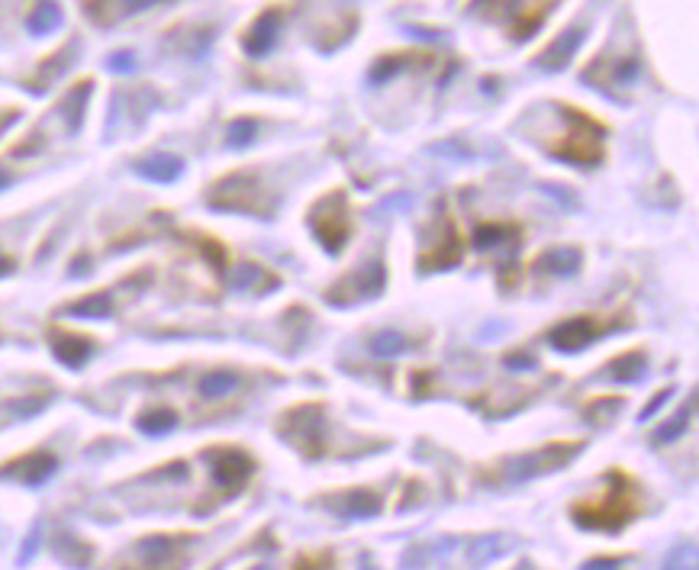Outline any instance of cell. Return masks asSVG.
<instances>
[{"mask_svg":"<svg viewBox=\"0 0 699 570\" xmlns=\"http://www.w3.org/2000/svg\"><path fill=\"white\" fill-rule=\"evenodd\" d=\"M313 229H316V239L323 242L329 252H339L348 239V213L342 207V194H329L319 207L313 210Z\"/></svg>","mask_w":699,"mask_h":570,"instance_id":"obj_4","label":"cell"},{"mask_svg":"<svg viewBox=\"0 0 699 570\" xmlns=\"http://www.w3.org/2000/svg\"><path fill=\"white\" fill-rule=\"evenodd\" d=\"M107 65H110V71H133L136 68V58H133V52H116Z\"/></svg>","mask_w":699,"mask_h":570,"instance_id":"obj_30","label":"cell"},{"mask_svg":"<svg viewBox=\"0 0 699 570\" xmlns=\"http://www.w3.org/2000/svg\"><path fill=\"white\" fill-rule=\"evenodd\" d=\"M555 116L561 120V129H558V139L548 142V152L561 158V162H571V165H596L600 162L606 129L596 123L593 116L580 113L567 104H558Z\"/></svg>","mask_w":699,"mask_h":570,"instance_id":"obj_1","label":"cell"},{"mask_svg":"<svg viewBox=\"0 0 699 570\" xmlns=\"http://www.w3.org/2000/svg\"><path fill=\"white\" fill-rule=\"evenodd\" d=\"M603 329H609V326L596 323V319H590V316H574L551 332V345L561 348V352H577V348L590 345Z\"/></svg>","mask_w":699,"mask_h":570,"instance_id":"obj_10","label":"cell"},{"mask_svg":"<svg viewBox=\"0 0 699 570\" xmlns=\"http://www.w3.org/2000/svg\"><path fill=\"white\" fill-rule=\"evenodd\" d=\"M667 400H671V390H664V393H661V397H654V400H651V403H648V406L642 409V416H638V419H642V422H645V419H651V416H654V413H658V409H661V406H664Z\"/></svg>","mask_w":699,"mask_h":570,"instance_id":"obj_31","label":"cell"},{"mask_svg":"<svg viewBox=\"0 0 699 570\" xmlns=\"http://www.w3.org/2000/svg\"><path fill=\"white\" fill-rule=\"evenodd\" d=\"M52 352L58 361H65L68 368H81L87 361V355L94 352V345L84 339V335H52Z\"/></svg>","mask_w":699,"mask_h":570,"instance_id":"obj_14","label":"cell"},{"mask_svg":"<svg viewBox=\"0 0 699 570\" xmlns=\"http://www.w3.org/2000/svg\"><path fill=\"white\" fill-rule=\"evenodd\" d=\"M110 310H113L110 294H91V297H84V300L68 306L71 316H110Z\"/></svg>","mask_w":699,"mask_h":570,"instance_id":"obj_24","label":"cell"},{"mask_svg":"<svg viewBox=\"0 0 699 570\" xmlns=\"http://www.w3.org/2000/svg\"><path fill=\"white\" fill-rule=\"evenodd\" d=\"M255 129H258L255 120H236L226 133V145H229V149H242L245 142L255 139Z\"/></svg>","mask_w":699,"mask_h":570,"instance_id":"obj_25","label":"cell"},{"mask_svg":"<svg viewBox=\"0 0 699 570\" xmlns=\"http://www.w3.org/2000/svg\"><path fill=\"white\" fill-rule=\"evenodd\" d=\"M638 75V55L625 52V55H600L596 62L587 68V81L603 87V91L613 94L616 87L632 84Z\"/></svg>","mask_w":699,"mask_h":570,"instance_id":"obj_5","label":"cell"},{"mask_svg":"<svg viewBox=\"0 0 699 570\" xmlns=\"http://www.w3.org/2000/svg\"><path fill=\"white\" fill-rule=\"evenodd\" d=\"M555 4L558 0H471V10L487 20H506L513 39H529Z\"/></svg>","mask_w":699,"mask_h":570,"instance_id":"obj_3","label":"cell"},{"mask_svg":"<svg viewBox=\"0 0 699 570\" xmlns=\"http://www.w3.org/2000/svg\"><path fill=\"white\" fill-rule=\"evenodd\" d=\"M622 561L619 558H596V561H587L584 570H616Z\"/></svg>","mask_w":699,"mask_h":570,"instance_id":"obj_32","label":"cell"},{"mask_svg":"<svg viewBox=\"0 0 699 570\" xmlns=\"http://www.w3.org/2000/svg\"><path fill=\"white\" fill-rule=\"evenodd\" d=\"M580 42H584V29H577V26L564 29V33H561L555 42H551V46H548L542 55L535 58V65L545 68V71H561V68L574 58V52H577Z\"/></svg>","mask_w":699,"mask_h":570,"instance_id":"obj_13","label":"cell"},{"mask_svg":"<svg viewBox=\"0 0 699 570\" xmlns=\"http://www.w3.org/2000/svg\"><path fill=\"white\" fill-rule=\"evenodd\" d=\"M136 426L145 432V435H165L171 432L174 426H178V416L171 413V409H152V413H142Z\"/></svg>","mask_w":699,"mask_h":570,"instance_id":"obj_21","label":"cell"},{"mask_svg":"<svg viewBox=\"0 0 699 570\" xmlns=\"http://www.w3.org/2000/svg\"><path fill=\"white\" fill-rule=\"evenodd\" d=\"M371 348H374V355L390 358V355H400L403 348H406V342H403L400 332H381V335H377V339L371 342Z\"/></svg>","mask_w":699,"mask_h":570,"instance_id":"obj_26","label":"cell"},{"mask_svg":"<svg viewBox=\"0 0 699 570\" xmlns=\"http://www.w3.org/2000/svg\"><path fill=\"white\" fill-rule=\"evenodd\" d=\"M87 94H91V81H81V84L71 87V91L65 94L62 104H58V113H62V120H65V126H68V129H78V126H81Z\"/></svg>","mask_w":699,"mask_h":570,"instance_id":"obj_17","label":"cell"},{"mask_svg":"<svg viewBox=\"0 0 699 570\" xmlns=\"http://www.w3.org/2000/svg\"><path fill=\"white\" fill-rule=\"evenodd\" d=\"M213 461V480L223 490H239L252 474V458L239 448H216L210 451Z\"/></svg>","mask_w":699,"mask_h":570,"instance_id":"obj_9","label":"cell"},{"mask_svg":"<svg viewBox=\"0 0 699 570\" xmlns=\"http://www.w3.org/2000/svg\"><path fill=\"white\" fill-rule=\"evenodd\" d=\"M17 120V110H10V113H0V133H4V129Z\"/></svg>","mask_w":699,"mask_h":570,"instance_id":"obj_34","label":"cell"},{"mask_svg":"<svg viewBox=\"0 0 699 570\" xmlns=\"http://www.w3.org/2000/svg\"><path fill=\"white\" fill-rule=\"evenodd\" d=\"M58 23H62V7H58L55 0H42V4H36V10L29 13V29L39 36L58 29Z\"/></svg>","mask_w":699,"mask_h":570,"instance_id":"obj_19","label":"cell"},{"mask_svg":"<svg viewBox=\"0 0 699 570\" xmlns=\"http://www.w3.org/2000/svg\"><path fill=\"white\" fill-rule=\"evenodd\" d=\"M645 374V358L642 355H625V358H619L613 368L606 371V377L609 380H619V384H632V380H638Z\"/></svg>","mask_w":699,"mask_h":570,"instance_id":"obj_22","label":"cell"},{"mask_svg":"<svg viewBox=\"0 0 699 570\" xmlns=\"http://www.w3.org/2000/svg\"><path fill=\"white\" fill-rule=\"evenodd\" d=\"M690 409H693V403H690ZM690 409L687 413H677V419H671L667 422V426H661L658 429V435H654V442H674V438L687 429V422H690Z\"/></svg>","mask_w":699,"mask_h":570,"instance_id":"obj_28","label":"cell"},{"mask_svg":"<svg viewBox=\"0 0 699 570\" xmlns=\"http://www.w3.org/2000/svg\"><path fill=\"white\" fill-rule=\"evenodd\" d=\"M181 542L184 538L152 535V538H142L133 554L145 570H174V567H181V551H184Z\"/></svg>","mask_w":699,"mask_h":570,"instance_id":"obj_6","label":"cell"},{"mask_svg":"<svg viewBox=\"0 0 699 570\" xmlns=\"http://www.w3.org/2000/svg\"><path fill=\"white\" fill-rule=\"evenodd\" d=\"M4 271H10V265H7V258H0V274Z\"/></svg>","mask_w":699,"mask_h":570,"instance_id":"obj_35","label":"cell"},{"mask_svg":"<svg viewBox=\"0 0 699 570\" xmlns=\"http://www.w3.org/2000/svg\"><path fill=\"white\" fill-rule=\"evenodd\" d=\"M136 171L149 181L168 184V181L181 178L184 165H181V158H174V155H152V158H142V162L136 165Z\"/></svg>","mask_w":699,"mask_h":570,"instance_id":"obj_15","label":"cell"},{"mask_svg":"<svg viewBox=\"0 0 699 570\" xmlns=\"http://www.w3.org/2000/svg\"><path fill=\"white\" fill-rule=\"evenodd\" d=\"M281 20H284V10H281V7H268V10H261L258 17L252 20V26L245 29V36H242V49L249 52L252 58L268 55V52L274 49V42H278Z\"/></svg>","mask_w":699,"mask_h":570,"instance_id":"obj_8","label":"cell"},{"mask_svg":"<svg viewBox=\"0 0 699 570\" xmlns=\"http://www.w3.org/2000/svg\"><path fill=\"white\" fill-rule=\"evenodd\" d=\"M377 506H381V500H377L374 493L368 490H355V493H348L345 496V503H342V513L348 519H368L377 513Z\"/></svg>","mask_w":699,"mask_h":570,"instance_id":"obj_20","label":"cell"},{"mask_svg":"<svg viewBox=\"0 0 699 570\" xmlns=\"http://www.w3.org/2000/svg\"><path fill=\"white\" fill-rule=\"evenodd\" d=\"M55 471H58V458L49 455V451H36V455L13 461L7 471H0V477H13L26 487H39V484H46Z\"/></svg>","mask_w":699,"mask_h":570,"instance_id":"obj_11","label":"cell"},{"mask_svg":"<svg viewBox=\"0 0 699 570\" xmlns=\"http://www.w3.org/2000/svg\"><path fill=\"white\" fill-rule=\"evenodd\" d=\"M152 4H158V0H87L84 10L97 26H113Z\"/></svg>","mask_w":699,"mask_h":570,"instance_id":"obj_12","label":"cell"},{"mask_svg":"<svg viewBox=\"0 0 699 570\" xmlns=\"http://www.w3.org/2000/svg\"><path fill=\"white\" fill-rule=\"evenodd\" d=\"M239 387V374L229 371V368H220V371H210L200 377V393L207 400H216V397H226V393H232Z\"/></svg>","mask_w":699,"mask_h":570,"instance_id":"obj_18","label":"cell"},{"mask_svg":"<svg viewBox=\"0 0 699 570\" xmlns=\"http://www.w3.org/2000/svg\"><path fill=\"white\" fill-rule=\"evenodd\" d=\"M71 52H75V42H71L68 49H58V52L49 58V62L42 65V68L36 71V75L26 81V87H29V91H46V87H49V84H52L58 75H62V71H65L71 62H75V55H71Z\"/></svg>","mask_w":699,"mask_h":570,"instance_id":"obj_16","label":"cell"},{"mask_svg":"<svg viewBox=\"0 0 699 570\" xmlns=\"http://www.w3.org/2000/svg\"><path fill=\"white\" fill-rule=\"evenodd\" d=\"M506 239V229L503 226H484L477 232V248H490V245H497Z\"/></svg>","mask_w":699,"mask_h":570,"instance_id":"obj_29","label":"cell"},{"mask_svg":"<svg viewBox=\"0 0 699 570\" xmlns=\"http://www.w3.org/2000/svg\"><path fill=\"white\" fill-rule=\"evenodd\" d=\"M580 265V252L577 248H555V252L542 255V268L555 271V274H571Z\"/></svg>","mask_w":699,"mask_h":570,"instance_id":"obj_23","label":"cell"},{"mask_svg":"<svg viewBox=\"0 0 699 570\" xmlns=\"http://www.w3.org/2000/svg\"><path fill=\"white\" fill-rule=\"evenodd\" d=\"M255 200H258L255 174H232V178L220 181L210 190L213 207H226V210H252Z\"/></svg>","mask_w":699,"mask_h":570,"instance_id":"obj_7","label":"cell"},{"mask_svg":"<svg viewBox=\"0 0 699 570\" xmlns=\"http://www.w3.org/2000/svg\"><path fill=\"white\" fill-rule=\"evenodd\" d=\"M36 538H39V529H33V535L26 538V548L20 551V564H26L29 558H33V551H36Z\"/></svg>","mask_w":699,"mask_h":570,"instance_id":"obj_33","label":"cell"},{"mask_svg":"<svg viewBox=\"0 0 699 570\" xmlns=\"http://www.w3.org/2000/svg\"><path fill=\"white\" fill-rule=\"evenodd\" d=\"M664 570H696V548L693 545H680L671 551Z\"/></svg>","mask_w":699,"mask_h":570,"instance_id":"obj_27","label":"cell"},{"mask_svg":"<svg viewBox=\"0 0 699 570\" xmlns=\"http://www.w3.org/2000/svg\"><path fill=\"white\" fill-rule=\"evenodd\" d=\"M616 487L619 490H609L603 503H587V506H577L574 516L580 525H590V529H609L616 532L619 525L629 522L638 513V493L635 484L625 474L616 471Z\"/></svg>","mask_w":699,"mask_h":570,"instance_id":"obj_2","label":"cell"}]
</instances>
